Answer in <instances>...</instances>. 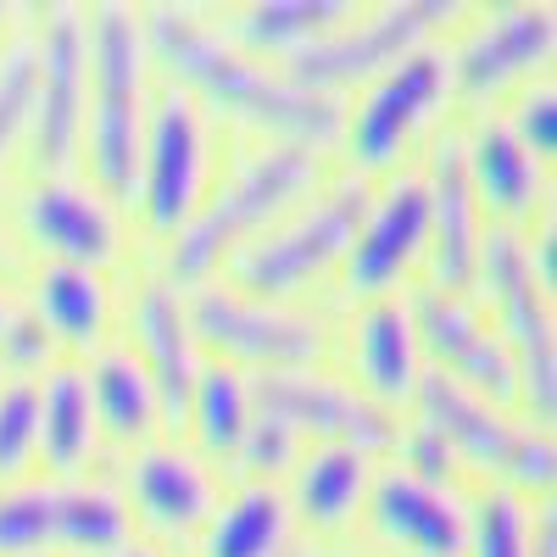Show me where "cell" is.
<instances>
[{
	"mask_svg": "<svg viewBox=\"0 0 557 557\" xmlns=\"http://www.w3.org/2000/svg\"><path fill=\"white\" fill-rule=\"evenodd\" d=\"M146 45L190 89H201L218 112L240 117L251 128H268V134H285L296 151L330 146V139L341 134V107L335 101L307 96V89H296L285 78H268L240 51H228L218 34H207L196 23V12L157 7L151 23H146Z\"/></svg>",
	"mask_w": 557,
	"mask_h": 557,
	"instance_id": "obj_1",
	"label": "cell"
},
{
	"mask_svg": "<svg viewBox=\"0 0 557 557\" xmlns=\"http://www.w3.org/2000/svg\"><path fill=\"white\" fill-rule=\"evenodd\" d=\"M89 62H96V101H89V162L112 196H134L139 173V84H146V34L128 7H96V23L84 28Z\"/></svg>",
	"mask_w": 557,
	"mask_h": 557,
	"instance_id": "obj_2",
	"label": "cell"
},
{
	"mask_svg": "<svg viewBox=\"0 0 557 557\" xmlns=\"http://www.w3.org/2000/svg\"><path fill=\"white\" fill-rule=\"evenodd\" d=\"M307 184H312V151L278 146V151L246 162L190 223L178 228V240H173V251H168L173 278H201V273H212L223 257H235L240 240L257 235L273 212H285V207L307 190Z\"/></svg>",
	"mask_w": 557,
	"mask_h": 557,
	"instance_id": "obj_3",
	"label": "cell"
},
{
	"mask_svg": "<svg viewBox=\"0 0 557 557\" xmlns=\"http://www.w3.org/2000/svg\"><path fill=\"white\" fill-rule=\"evenodd\" d=\"M474 268L485 273V285L502 307V330H507V357H513V374L524 380V401L535 412V424L546 430L557 412V346H552V312L546 296L530 273V251L496 228V235L480 246Z\"/></svg>",
	"mask_w": 557,
	"mask_h": 557,
	"instance_id": "obj_4",
	"label": "cell"
},
{
	"mask_svg": "<svg viewBox=\"0 0 557 557\" xmlns=\"http://www.w3.org/2000/svg\"><path fill=\"white\" fill-rule=\"evenodd\" d=\"M412 391H418V407H424V430H435L451 446V457L462 451L469 462H480V469L513 480V485H552V441L546 435L507 424L491 401L469 396L446 374H424Z\"/></svg>",
	"mask_w": 557,
	"mask_h": 557,
	"instance_id": "obj_5",
	"label": "cell"
},
{
	"mask_svg": "<svg viewBox=\"0 0 557 557\" xmlns=\"http://www.w3.org/2000/svg\"><path fill=\"white\" fill-rule=\"evenodd\" d=\"M362 218H368V190L351 178V184H341V190H330L323 201H312L290 228H278V235H268L262 246L240 251L235 278L257 296H290L296 285H307V278L323 273L335 257H346Z\"/></svg>",
	"mask_w": 557,
	"mask_h": 557,
	"instance_id": "obj_6",
	"label": "cell"
},
{
	"mask_svg": "<svg viewBox=\"0 0 557 557\" xmlns=\"http://www.w3.org/2000/svg\"><path fill=\"white\" fill-rule=\"evenodd\" d=\"M441 17H451V7H441V0H396L380 17H368L357 28H335V34L312 39L307 51H296L285 84L318 96V89H330V84H351V78H368L380 67H396L401 57L418 51V39H424Z\"/></svg>",
	"mask_w": 557,
	"mask_h": 557,
	"instance_id": "obj_7",
	"label": "cell"
},
{
	"mask_svg": "<svg viewBox=\"0 0 557 557\" xmlns=\"http://www.w3.org/2000/svg\"><path fill=\"white\" fill-rule=\"evenodd\" d=\"M128 513L107 491H12L0 496V557H34L45 546L117 552Z\"/></svg>",
	"mask_w": 557,
	"mask_h": 557,
	"instance_id": "obj_8",
	"label": "cell"
},
{
	"mask_svg": "<svg viewBox=\"0 0 557 557\" xmlns=\"http://www.w3.org/2000/svg\"><path fill=\"white\" fill-rule=\"evenodd\" d=\"M251 391V412L285 424L290 435H318L323 446H351V451H368V446H385L391 441V424L374 401H362L318 374H301V368H273L262 374Z\"/></svg>",
	"mask_w": 557,
	"mask_h": 557,
	"instance_id": "obj_9",
	"label": "cell"
},
{
	"mask_svg": "<svg viewBox=\"0 0 557 557\" xmlns=\"http://www.w3.org/2000/svg\"><path fill=\"white\" fill-rule=\"evenodd\" d=\"M84 17L73 7H51L34 51V101H28V123H34V151L45 168H67L73 146H78V123H84Z\"/></svg>",
	"mask_w": 557,
	"mask_h": 557,
	"instance_id": "obj_10",
	"label": "cell"
},
{
	"mask_svg": "<svg viewBox=\"0 0 557 557\" xmlns=\"http://www.w3.org/2000/svg\"><path fill=\"white\" fill-rule=\"evenodd\" d=\"M201 117L184 96H162L151 112V128L139 139V201H146L151 228H184L201 196Z\"/></svg>",
	"mask_w": 557,
	"mask_h": 557,
	"instance_id": "obj_11",
	"label": "cell"
},
{
	"mask_svg": "<svg viewBox=\"0 0 557 557\" xmlns=\"http://www.w3.org/2000/svg\"><path fill=\"white\" fill-rule=\"evenodd\" d=\"M184 323H190V335H201L207 346L240 357V362H262L268 374L318 357V346H323L312 323L268 312L262 301H240V296H223V290H196Z\"/></svg>",
	"mask_w": 557,
	"mask_h": 557,
	"instance_id": "obj_12",
	"label": "cell"
},
{
	"mask_svg": "<svg viewBox=\"0 0 557 557\" xmlns=\"http://www.w3.org/2000/svg\"><path fill=\"white\" fill-rule=\"evenodd\" d=\"M446 96V62L435 51L401 57L351 117V157L357 168H391L407 134L424 123V112Z\"/></svg>",
	"mask_w": 557,
	"mask_h": 557,
	"instance_id": "obj_13",
	"label": "cell"
},
{
	"mask_svg": "<svg viewBox=\"0 0 557 557\" xmlns=\"http://www.w3.org/2000/svg\"><path fill=\"white\" fill-rule=\"evenodd\" d=\"M407 312H412V335L457 374L451 385H462L469 396H496V401L519 391V374H513L507 346L462 301H451L441 290H418V301Z\"/></svg>",
	"mask_w": 557,
	"mask_h": 557,
	"instance_id": "obj_14",
	"label": "cell"
},
{
	"mask_svg": "<svg viewBox=\"0 0 557 557\" xmlns=\"http://www.w3.org/2000/svg\"><path fill=\"white\" fill-rule=\"evenodd\" d=\"M430 246V201L424 184H391L385 201L362 218L357 240L346 246V285L351 296H385L396 278L418 262V251Z\"/></svg>",
	"mask_w": 557,
	"mask_h": 557,
	"instance_id": "obj_15",
	"label": "cell"
},
{
	"mask_svg": "<svg viewBox=\"0 0 557 557\" xmlns=\"http://www.w3.org/2000/svg\"><path fill=\"white\" fill-rule=\"evenodd\" d=\"M552 39H557L552 7H502L457 51V78L469 96H491V89L513 84L519 73L541 67L552 57Z\"/></svg>",
	"mask_w": 557,
	"mask_h": 557,
	"instance_id": "obj_16",
	"label": "cell"
},
{
	"mask_svg": "<svg viewBox=\"0 0 557 557\" xmlns=\"http://www.w3.org/2000/svg\"><path fill=\"white\" fill-rule=\"evenodd\" d=\"M374 519L380 530L418 552V557H462L469 552V519H462V507L435 491V485H418L407 474H385L380 491H374Z\"/></svg>",
	"mask_w": 557,
	"mask_h": 557,
	"instance_id": "obj_17",
	"label": "cell"
},
{
	"mask_svg": "<svg viewBox=\"0 0 557 557\" xmlns=\"http://www.w3.org/2000/svg\"><path fill=\"white\" fill-rule=\"evenodd\" d=\"M28 235L57 251L67 268H96L117 251V228H112V212L73 190V184H45V190L28 196Z\"/></svg>",
	"mask_w": 557,
	"mask_h": 557,
	"instance_id": "obj_18",
	"label": "cell"
},
{
	"mask_svg": "<svg viewBox=\"0 0 557 557\" xmlns=\"http://www.w3.org/2000/svg\"><path fill=\"white\" fill-rule=\"evenodd\" d=\"M430 257H435V278L446 290L469 285L474 278V190H469V173H462V151L441 146L435 151V178H430Z\"/></svg>",
	"mask_w": 557,
	"mask_h": 557,
	"instance_id": "obj_19",
	"label": "cell"
},
{
	"mask_svg": "<svg viewBox=\"0 0 557 557\" xmlns=\"http://www.w3.org/2000/svg\"><path fill=\"white\" fill-rule=\"evenodd\" d=\"M134 330H139V346L151 357V391H157V407L173 418L190 412V391H196V357H190V323H184V307L173 290L151 285L134 307Z\"/></svg>",
	"mask_w": 557,
	"mask_h": 557,
	"instance_id": "obj_20",
	"label": "cell"
},
{
	"mask_svg": "<svg viewBox=\"0 0 557 557\" xmlns=\"http://www.w3.org/2000/svg\"><path fill=\"white\" fill-rule=\"evenodd\" d=\"M128 485H134V502L146 513V524H157L168 535H190L212 513V480L184 451H146L134 462Z\"/></svg>",
	"mask_w": 557,
	"mask_h": 557,
	"instance_id": "obj_21",
	"label": "cell"
},
{
	"mask_svg": "<svg viewBox=\"0 0 557 557\" xmlns=\"http://www.w3.org/2000/svg\"><path fill=\"white\" fill-rule=\"evenodd\" d=\"M462 173H469L474 201H485L502 218H524L541 196V162L502 123H480L474 146L462 151Z\"/></svg>",
	"mask_w": 557,
	"mask_h": 557,
	"instance_id": "obj_22",
	"label": "cell"
},
{
	"mask_svg": "<svg viewBox=\"0 0 557 557\" xmlns=\"http://www.w3.org/2000/svg\"><path fill=\"white\" fill-rule=\"evenodd\" d=\"M357 368L385 401H401L418 385V335L401 301H374L357 318Z\"/></svg>",
	"mask_w": 557,
	"mask_h": 557,
	"instance_id": "obj_23",
	"label": "cell"
},
{
	"mask_svg": "<svg viewBox=\"0 0 557 557\" xmlns=\"http://www.w3.org/2000/svg\"><path fill=\"white\" fill-rule=\"evenodd\" d=\"M34 307H39V330L67 346H89L107 330V285L89 268H67V262L45 268L34 285Z\"/></svg>",
	"mask_w": 557,
	"mask_h": 557,
	"instance_id": "obj_24",
	"label": "cell"
},
{
	"mask_svg": "<svg viewBox=\"0 0 557 557\" xmlns=\"http://www.w3.org/2000/svg\"><path fill=\"white\" fill-rule=\"evenodd\" d=\"M96 441V407H89V380L78 368H57L39 391V451L57 474H73Z\"/></svg>",
	"mask_w": 557,
	"mask_h": 557,
	"instance_id": "obj_25",
	"label": "cell"
},
{
	"mask_svg": "<svg viewBox=\"0 0 557 557\" xmlns=\"http://www.w3.org/2000/svg\"><path fill=\"white\" fill-rule=\"evenodd\" d=\"M368 491V457L351 446H318L296 469V502L312 530H341Z\"/></svg>",
	"mask_w": 557,
	"mask_h": 557,
	"instance_id": "obj_26",
	"label": "cell"
},
{
	"mask_svg": "<svg viewBox=\"0 0 557 557\" xmlns=\"http://www.w3.org/2000/svg\"><path fill=\"white\" fill-rule=\"evenodd\" d=\"M89 407H96V424H107L117 441H139L157 430V391H151V374L139 368L134 357L123 351H107L96 357V368H89Z\"/></svg>",
	"mask_w": 557,
	"mask_h": 557,
	"instance_id": "obj_27",
	"label": "cell"
},
{
	"mask_svg": "<svg viewBox=\"0 0 557 557\" xmlns=\"http://www.w3.org/2000/svg\"><path fill=\"white\" fill-rule=\"evenodd\" d=\"M351 7L346 0H262V7L240 12V45L251 51H307L312 39L335 34V23L346 17Z\"/></svg>",
	"mask_w": 557,
	"mask_h": 557,
	"instance_id": "obj_28",
	"label": "cell"
},
{
	"mask_svg": "<svg viewBox=\"0 0 557 557\" xmlns=\"http://www.w3.org/2000/svg\"><path fill=\"white\" fill-rule=\"evenodd\" d=\"M278 546H285V502L268 485L240 491L207 535V557H278Z\"/></svg>",
	"mask_w": 557,
	"mask_h": 557,
	"instance_id": "obj_29",
	"label": "cell"
},
{
	"mask_svg": "<svg viewBox=\"0 0 557 557\" xmlns=\"http://www.w3.org/2000/svg\"><path fill=\"white\" fill-rule=\"evenodd\" d=\"M190 418H196L201 446L212 457L240 451L246 424H251V391H246V380L235 374V368H201L196 391H190Z\"/></svg>",
	"mask_w": 557,
	"mask_h": 557,
	"instance_id": "obj_30",
	"label": "cell"
},
{
	"mask_svg": "<svg viewBox=\"0 0 557 557\" xmlns=\"http://www.w3.org/2000/svg\"><path fill=\"white\" fill-rule=\"evenodd\" d=\"M462 557H530V524H524V507L507 496V491H491L480 507H474V524H469V552Z\"/></svg>",
	"mask_w": 557,
	"mask_h": 557,
	"instance_id": "obj_31",
	"label": "cell"
},
{
	"mask_svg": "<svg viewBox=\"0 0 557 557\" xmlns=\"http://www.w3.org/2000/svg\"><path fill=\"white\" fill-rule=\"evenodd\" d=\"M34 451H39V391L17 380L0 391V480L23 474Z\"/></svg>",
	"mask_w": 557,
	"mask_h": 557,
	"instance_id": "obj_32",
	"label": "cell"
},
{
	"mask_svg": "<svg viewBox=\"0 0 557 557\" xmlns=\"http://www.w3.org/2000/svg\"><path fill=\"white\" fill-rule=\"evenodd\" d=\"M28 101H34V51H12L0 62V157L17 146V134L28 128Z\"/></svg>",
	"mask_w": 557,
	"mask_h": 557,
	"instance_id": "obj_33",
	"label": "cell"
},
{
	"mask_svg": "<svg viewBox=\"0 0 557 557\" xmlns=\"http://www.w3.org/2000/svg\"><path fill=\"white\" fill-rule=\"evenodd\" d=\"M513 139L535 157L546 162L557 151V96H552V84H535L530 96L519 101V123H513Z\"/></svg>",
	"mask_w": 557,
	"mask_h": 557,
	"instance_id": "obj_34",
	"label": "cell"
},
{
	"mask_svg": "<svg viewBox=\"0 0 557 557\" xmlns=\"http://www.w3.org/2000/svg\"><path fill=\"white\" fill-rule=\"evenodd\" d=\"M240 457H246V469H257V474H278V469L296 457V435H290L285 424H273V418L251 412L246 441H240Z\"/></svg>",
	"mask_w": 557,
	"mask_h": 557,
	"instance_id": "obj_35",
	"label": "cell"
},
{
	"mask_svg": "<svg viewBox=\"0 0 557 557\" xmlns=\"http://www.w3.org/2000/svg\"><path fill=\"white\" fill-rule=\"evenodd\" d=\"M407 480H418V485H446V474H451V446L435 435V430H424V424H418L412 435H407Z\"/></svg>",
	"mask_w": 557,
	"mask_h": 557,
	"instance_id": "obj_36",
	"label": "cell"
},
{
	"mask_svg": "<svg viewBox=\"0 0 557 557\" xmlns=\"http://www.w3.org/2000/svg\"><path fill=\"white\" fill-rule=\"evenodd\" d=\"M0 351H7L17 368H39L51 357V335L39 330V323H7V335H0Z\"/></svg>",
	"mask_w": 557,
	"mask_h": 557,
	"instance_id": "obj_37",
	"label": "cell"
},
{
	"mask_svg": "<svg viewBox=\"0 0 557 557\" xmlns=\"http://www.w3.org/2000/svg\"><path fill=\"white\" fill-rule=\"evenodd\" d=\"M530 557H557V524H552V513H541V524H535V546H530Z\"/></svg>",
	"mask_w": 557,
	"mask_h": 557,
	"instance_id": "obj_38",
	"label": "cell"
},
{
	"mask_svg": "<svg viewBox=\"0 0 557 557\" xmlns=\"http://www.w3.org/2000/svg\"><path fill=\"white\" fill-rule=\"evenodd\" d=\"M112 557H157V552H151V546H117Z\"/></svg>",
	"mask_w": 557,
	"mask_h": 557,
	"instance_id": "obj_39",
	"label": "cell"
},
{
	"mask_svg": "<svg viewBox=\"0 0 557 557\" xmlns=\"http://www.w3.org/2000/svg\"><path fill=\"white\" fill-rule=\"evenodd\" d=\"M7 323H12V318H7V301H0V335H7Z\"/></svg>",
	"mask_w": 557,
	"mask_h": 557,
	"instance_id": "obj_40",
	"label": "cell"
},
{
	"mask_svg": "<svg viewBox=\"0 0 557 557\" xmlns=\"http://www.w3.org/2000/svg\"><path fill=\"white\" fill-rule=\"evenodd\" d=\"M0 17H7V7H0Z\"/></svg>",
	"mask_w": 557,
	"mask_h": 557,
	"instance_id": "obj_41",
	"label": "cell"
}]
</instances>
